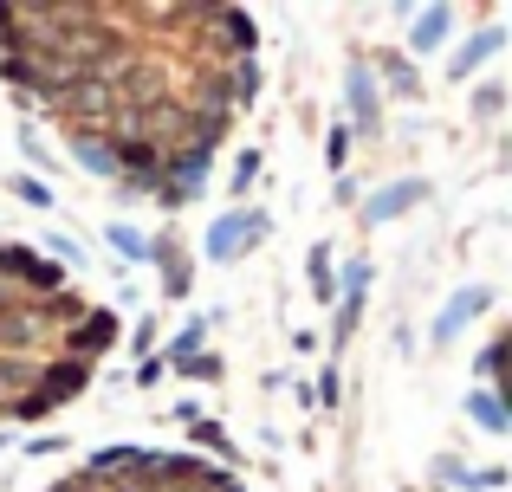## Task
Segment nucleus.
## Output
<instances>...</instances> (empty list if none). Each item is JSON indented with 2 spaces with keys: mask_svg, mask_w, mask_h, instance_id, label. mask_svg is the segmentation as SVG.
Segmentation results:
<instances>
[{
  "mask_svg": "<svg viewBox=\"0 0 512 492\" xmlns=\"http://www.w3.org/2000/svg\"><path fill=\"white\" fill-rule=\"evenodd\" d=\"M78 162H85V169H117V156L104 143H91V136H78Z\"/></svg>",
  "mask_w": 512,
  "mask_h": 492,
  "instance_id": "f257e3e1",
  "label": "nucleus"
}]
</instances>
